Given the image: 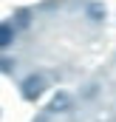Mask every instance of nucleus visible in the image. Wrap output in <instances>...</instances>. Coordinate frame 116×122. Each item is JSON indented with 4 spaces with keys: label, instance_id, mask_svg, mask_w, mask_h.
Instances as JSON below:
<instances>
[{
    "label": "nucleus",
    "instance_id": "obj_6",
    "mask_svg": "<svg viewBox=\"0 0 116 122\" xmlns=\"http://www.w3.org/2000/svg\"><path fill=\"white\" fill-rule=\"evenodd\" d=\"M11 65H14V60H9V57H3V74H9V71H11Z\"/></svg>",
    "mask_w": 116,
    "mask_h": 122
},
{
    "label": "nucleus",
    "instance_id": "obj_1",
    "mask_svg": "<svg viewBox=\"0 0 116 122\" xmlns=\"http://www.w3.org/2000/svg\"><path fill=\"white\" fill-rule=\"evenodd\" d=\"M45 91V80L43 77H37V74H31L23 80V85H20V94H23V99H29V102H37L40 97Z\"/></svg>",
    "mask_w": 116,
    "mask_h": 122
},
{
    "label": "nucleus",
    "instance_id": "obj_2",
    "mask_svg": "<svg viewBox=\"0 0 116 122\" xmlns=\"http://www.w3.org/2000/svg\"><path fill=\"white\" fill-rule=\"evenodd\" d=\"M68 108H71V97L65 91L54 94V99L48 102V111H51V114H62V111H68Z\"/></svg>",
    "mask_w": 116,
    "mask_h": 122
},
{
    "label": "nucleus",
    "instance_id": "obj_4",
    "mask_svg": "<svg viewBox=\"0 0 116 122\" xmlns=\"http://www.w3.org/2000/svg\"><path fill=\"white\" fill-rule=\"evenodd\" d=\"M88 17H91L93 23H99V20L105 17V6H102V3H91V6H88Z\"/></svg>",
    "mask_w": 116,
    "mask_h": 122
},
{
    "label": "nucleus",
    "instance_id": "obj_5",
    "mask_svg": "<svg viewBox=\"0 0 116 122\" xmlns=\"http://www.w3.org/2000/svg\"><path fill=\"white\" fill-rule=\"evenodd\" d=\"M29 17H31V11H29V9H20V11H17V29H26V26L31 23Z\"/></svg>",
    "mask_w": 116,
    "mask_h": 122
},
{
    "label": "nucleus",
    "instance_id": "obj_3",
    "mask_svg": "<svg viewBox=\"0 0 116 122\" xmlns=\"http://www.w3.org/2000/svg\"><path fill=\"white\" fill-rule=\"evenodd\" d=\"M14 34H17V26H14L11 20H3V26H0V46L9 48V46L14 43Z\"/></svg>",
    "mask_w": 116,
    "mask_h": 122
}]
</instances>
